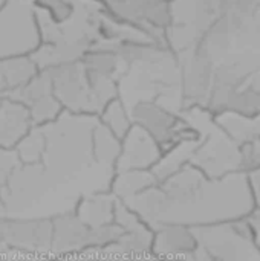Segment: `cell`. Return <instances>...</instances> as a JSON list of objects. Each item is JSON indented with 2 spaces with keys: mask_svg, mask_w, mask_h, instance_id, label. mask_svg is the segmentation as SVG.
I'll list each match as a JSON object with an SVG mask.
<instances>
[{
  "mask_svg": "<svg viewBox=\"0 0 260 261\" xmlns=\"http://www.w3.org/2000/svg\"><path fill=\"white\" fill-rule=\"evenodd\" d=\"M247 222L250 225V229L253 232V237L257 243L260 249V208H256L248 217H247Z\"/></svg>",
  "mask_w": 260,
  "mask_h": 261,
  "instance_id": "cell-26",
  "label": "cell"
},
{
  "mask_svg": "<svg viewBox=\"0 0 260 261\" xmlns=\"http://www.w3.org/2000/svg\"><path fill=\"white\" fill-rule=\"evenodd\" d=\"M40 44L32 0H6L0 8V58L31 55Z\"/></svg>",
  "mask_w": 260,
  "mask_h": 261,
  "instance_id": "cell-8",
  "label": "cell"
},
{
  "mask_svg": "<svg viewBox=\"0 0 260 261\" xmlns=\"http://www.w3.org/2000/svg\"><path fill=\"white\" fill-rule=\"evenodd\" d=\"M245 86L247 87H250L251 90H254V92H257V93H260V69L245 83Z\"/></svg>",
  "mask_w": 260,
  "mask_h": 261,
  "instance_id": "cell-28",
  "label": "cell"
},
{
  "mask_svg": "<svg viewBox=\"0 0 260 261\" xmlns=\"http://www.w3.org/2000/svg\"><path fill=\"white\" fill-rule=\"evenodd\" d=\"M113 18L130 26L155 43L166 44L170 0H95ZM167 46V44H166Z\"/></svg>",
  "mask_w": 260,
  "mask_h": 261,
  "instance_id": "cell-10",
  "label": "cell"
},
{
  "mask_svg": "<svg viewBox=\"0 0 260 261\" xmlns=\"http://www.w3.org/2000/svg\"><path fill=\"white\" fill-rule=\"evenodd\" d=\"M115 52L121 63L120 98L124 102L132 98L127 107L152 99L181 113V67L170 47L153 41H127Z\"/></svg>",
  "mask_w": 260,
  "mask_h": 261,
  "instance_id": "cell-3",
  "label": "cell"
},
{
  "mask_svg": "<svg viewBox=\"0 0 260 261\" xmlns=\"http://www.w3.org/2000/svg\"><path fill=\"white\" fill-rule=\"evenodd\" d=\"M32 127L25 106L12 98L0 96V148H14Z\"/></svg>",
  "mask_w": 260,
  "mask_h": 261,
  "instance_id": "cell-17",
  "label": "cell"
},
{
  "mask_svg": "<svg viewBox=\"0 0 260 261\" xmlns=\"http://www.w3.org/2000/svg\"><path fill=\"white\" fill-rule=\"evenodd\" d=\"M97 119L101 125H104L120 139H123L133 125L129 109L120 96L107 102L98 113Z\"/></svg>",
  "mask_w": 260,
  "mask_h": 261,
  "instance_id": "cell-22",
  "label": "cell"
},
{
  "mask_svg": "<svg viewBox=\"0 0 260 261\" xmlns=\"http://www.w3.org/2000/svg\"><path fill=\"white\" fill-rule=\"evenodd\" d=\"M113 223L123 234L109 246L95 251L98 261H156L152 252L153 229L121 200H116Z\"/></svg>",
  "mask_w": 260,
  "mask_h": 261,
  "instance_id": "cell-9",
  "label": "cell"
},
{
  "mask_svg": "<svg viewBox=\"0 0 260 261\" xmlns=\"http://www.w3.org/2000/svg\"><path fill=\"white\" fill-rule=\"evenodd\" d=\"M193 232L211 261H260V249L247 219L193 228Z\"/></svg>",
  "mask_w": 260,
  "mask_h": 261,
  "instance_id": "cell-6",
  "label": "cell"
},
{
  "mask_svg": "<svg viewBox=\"0 0 260 261\" xmlns=\"http://www.w3.org/2000/svg\"><path fill=\"white\" fill-rule=\"evenodd\" d=\"M49 261H98V258L95 251H84V252H77L61 257H52Z\"/></svg>",
  "mask_w": 260,
  "mask_h": 261,
  "instance_id": "cell-25",
  "label": "cell"
},
{
  "mask_svg": "<svg viewBox=\"0 0 260 261\" xmlns=\"http://www.w3.org/2000/svg\"><path fill=\"white\" fill-rule=\"evenodd\" d=\"M20 165L21 164H20L14 148H11V150L0 148V174L11 176Z\"/></svg>",
  "mask_w": 260,
  "mask_h": 261,
  "instance_id": "cell-24",
  "label": "cell"
},
{
  "mask_svg": "<svg viewBox=\"0 0 260 261\" xmlns=\"http://www.w3.org/2000/svg\"><path fill=\"white\" fill-rule=\"evenodd\" d=\"M116 197L107 193H98L92 196H84L78 200L74 208L75 216L90 228H100L113 223V214L116 206Z\"/></svg>",
  "mask_w": 260,
  "mask_h": 261,
  "instance_id": "cell-19",
  "label": "cell"
},
{
  "mask_svg": "<svg viewBox=\"0 0 260 261\" xmlns=\"http://www.w3.org/2000/svg\"><path fill=\"white\" fill-rule=\"evenodd\" d=\"M38 72L40 69L31 55L0 58V96L11 98Z\"/></svg>",
  "mask_w": 260,
  "mask_h": 261,
  "instance_id": "cell-18",
  "label": "cell"
},
{
  "mask_svg": "<svg viewBox=\"0 0 260 261\" xmlns=\"http://www.w3.org/2000/svg\"><path fill=\"white\" fill-rule=\"evenodd\" d=\"M2 219V217H0ZM0 249H5V243H3V234H2V225H0Z\"/></svg>",
  "mask_w": 260,
  "mask_h": 261,
  "instance_id": "cell-29",
  "label": "cell"
},
{
  "mask_svg": "<svg viewBox=\"0 0 260 261\" xmlns=\"http://www.w3.org/2000/svg\"><path fill=\"white\" fill-rule=\"evenodd\" d=\"M5 3H6V0H0V8H2V6H3Z\"/></svg>",
  "mask_w": 260,
  "mask_h": 261,
  "instance_id": "cell-30",
  "label": "cell"
},
{
  "mask_svg": "<svg viewBox=\"0 0 260 261\" xmlns=\"http://www.w3.org/2000/svg\"><path fill=\"white\" fill-rule=\"evenodd\" d=\"M121 153V139L109 132L98 121L90 136V156L100 162L115 167V162Z\"/></svg>",
  "mask_w": 260,
  "mask_h": 261,
  "instance_id": "cell-21",
  "label": "cell"
},
{
  "mask_svg": "<svg viewBox=\"0 0 260 261\" xmlns=\"http://www.w3.org/2000/svg\"><path fill=\"white\" fill-rule=\"evenodd\" d=\"M167 261H211L208 258V255L199 248L198 251H195L193 254L190 255H185V257H181V258H175V260H167Z\"/></svg>",
  "mask_w": 260,
  "mask_h": 261,
  "instance_id": "cell-27",
  "label": "cell"
},
{
  "mask_svg": "<svg viewBox=\"0 0 260 261\" xmlns=\"http://www.w3.org/2000/svg\"><path fill=\"white\" fill-rule=\"evenodd\" d=\"M43 70L46 72L52 92L64 112L98 116V110L80 60Z\"/></svg>",
  "mask_w": 260,
  "mask_h": 261,
  "instance_id": "cell-11",
  "label": "cell"
},
{
  "mask_svg": "<svg viewBox=\"0 0 260 261\" xmlns=\"http://www.w3.org/2000/svg\"><path fill=\"white\" fill-rule=\"evenodd\" d=\"M190 164L210 177L242 173L238 145L215 122L211 124L210 133H202V141L195 150Z\"/></svg>",
  "mask_w": 260,
  "mask_h": 261,
  "instance_id": "cell-13",
  "label": "cell"
},
{
  "mask_svg": "<svg viewBox=\"0 0 260 261\" xmlns=\"http://www.w3.org/2000/svg\"><path fill=\"white\" fill-rule=\"evenodd\" d=\"M123 234L121 228L115 223L90 228L81 222L74 211L52 217V245L51 258L61 257L84 251H100Z\"/></svg>",
  "mask_w": 260,
  "mask_h": 261,
  "instance_id": "cell-7",
  "label": "cell"
},
{
  "mask_svg": "<svg viewBox=\"0 0 260 261\" xmlns=\"http://www.w3.org/2000/svg\"><path fill=\"white\" fill-rule=\"evenodd\" d=\"M123 203L153 231L162 225L202 228L244 220L256 210L247 174L210 177L190 162Z\"/></svg>",
  "mask_w": 260,
  "mask_h": 261,
  "instance_id": "cell-1",
  "label": "cell"
},
{
  "mask_svg": "<svg viewBox=\"0 0 260 261\" xmlns=\"http://www.w3.org/2000/svg\"><path fill=\"white\" fill-rule=\"evenodd\" d=\"M199 249L193 228L182 225H162L153 231L152 252L156 261L181 258Z\"/></svg>",
  "mask_w": 260,
  "mask_h": 261,
  "instance_id": "cell-16",
  "label": "cell"
},
{
  "mask_svg": "<svg viewBox=\"0 0 260 261\" xmlns=\"http://www.w3.org/2000/svg\"><path fill=\"white\" fill-rule=\"evenodd\" d=\"M162 150L156 141L138 125H132L121 139V153L115 162V171H152L162 158Z\"/></svg>",
  "mask_w": 260,
  "mask_h": 261,
  "instance_id": "cell-15",
  "label": "cell"
},
{
  "mask_svg": "<svg viewBox=\"0 0 260 261\" xmlns=\"http://www.w3.org/2000/svg\"><path fill=\"white\" fill-rule=\"evenodd\" d=\"M5 249L49 255L52 245V219H0Z\"/></svg>",
  "mask_w": 260,
  "mask_h": 261,
  "instance_id": "cell-14",
  "label": "cell"
},
{
  "mask_svg": "<svg viewBox=\"0 0 260 261\" xmlns=\"http://www.w3.org/2000/svg\"><path fill=\"white\" fill-rule=\"evenodd\" d=\"M196 47L213 64V86H245L260 69V0L230 2Z\"/></svg>",
  "mask_w": 260,
  "mask_h": 261,
  "instance_id": "cell-2",
  "label": "cell"
},
{
  "mask_svg": "<svg viewBox=\"0 0 260 261\" xmlns=\"http://www.w3.org/2000/svg\"><path fill=\"white\" fill-rule=\"evenodd\" d=\"M181 67V113L188 110H205L213 87V64L198 49L178 55Z\"/></svg>",
  "mask_w": 260,
  "mask_h": 261,
  "instance_id": "cell-12",
  "label": "cell"
},
{
  "mask_svg": "<svg viewBox=\"0 0 260 261\" xmlns=\"http://www.w3.org/2000/svg\"><path fill=\"white\" fill-rule=\"evenodd\" d=\"M225 0H170L166 44L176 55L195 49L222 17Z\"/></svg>",
  "mask_w": 260,
  "mask_h": 261,
  "instance_id": "cell-4",
  "label": "cell"
},
{
  "mask_svg": "<svg viewBox=\"0 0 260 261\" xmlns=\"http://www.w3.org/2000/svg\"><path fill=\"white\" fill-rule=\"evenodd\" d=\"M21 165L34 167L43 164L46 154V136L41 127H32L14 147Z\"/></svg>",
  "mask_w": 260,
  "mask_h": 261,
  "instance_id": "cell-23",
  "label": "cell"
},
{
  "mask_svg": "<svg viewBox=\"0 0 260 261\" xmlns=\"http://www.w3.org/2000/svg\"><path fill=\"white\" fill-rule=\"evenodd\" d=\"M127 109L132 122L147 132L161 147L162 153L182 142L199 141L202 138V132L198 130L182 113L170 110L156 101H136Z\"/></svg>",
  "mask_w": 260,
  "mask_h": 261,
  "instance_id": "cell-5",
  "label": "cell"
},
{
  "mask_svg": "<svg viewBox=\"0 0 260 261\" xmlns=\"http://www.w3.org/2000/svg\"><path fill=\"white\" fill-rule=\"evenodd\" d=\"M225 2H228V3H230V2H234V0H225Z\"/></svg>",
  "mask_w": 260,
  "mask_h": 261,
  "instance_id": "cell-31",
  "label": "cell"
},
{
  "mask_svg": "<svg viewBox=\"0 0 260 261\" xmlns=\"http://www.w3.org/2000/svg\"><path fill=\"white\" fill-rule=\"evenodd\" d=\"M156 185L152 171H115L110 182V193L121 202L132 199Z\"/></svg>",
  "mask_w": 260,
  "mask_h": 261,
  "instance_id": "cell-20",
  "label": "cell"
},
{
  "mask_svg": "<svg viewBox=\"0 0 260 261\" xmlns=\"http://www.w3.org/2000/svg\"><path fill=\"white\" fill-rule=\"evenodd\" d=\"M48 261H49V260H48Z\"/></svg>",
  "mask_w": 260,
  "mask_h": 261,
  "instance_id": "cell-32",
  "label": "cell"
}]
</instances>
